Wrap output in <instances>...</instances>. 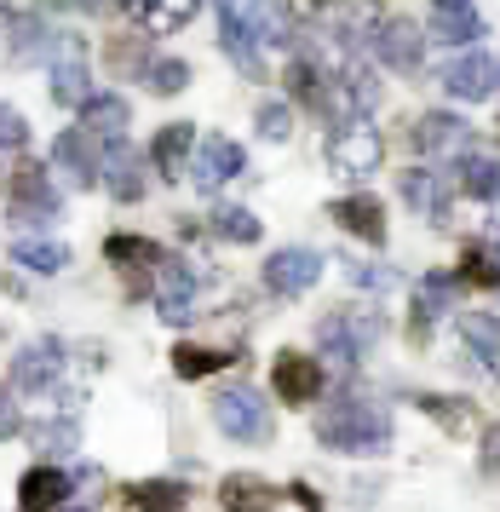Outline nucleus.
Returning <instances> with one entry per match:
<instances>
[{
  "label": "nucleus",
  "mask_w": 500,
  "mask_h": 512,
  "mask_svg": "<svg viewBox=\"0 0 500 512\" xmlns=\"http://www.w3.org/2000/svg\"><path fill=\"white\" fill-rule=\"evenodd\" d=\"M317 438L340 455H380L391 449V415L374 397H334L317 415Z\"/></svg>",
  "instance_id": "obj_1"
},
{
  "label": "nucleus",
  "mask_w": 500,
  "mask_h": 512,
  "mask_svg": "<svg viewBox=\"0 0 500 512\" xmlns=\"http://www.w3.org/2000/svg\"><path fill=\"white\" fill-rule=\"evenodd\" d=\"M380 334H386V323H380L374 311H334V317H322V323H317V346L328 351L334 363L351 369V363L380 340Z\"/></svg>",
  "instance_id": "obj_2"
},
{
  "label": "nucleus",
  "mask_w": 500,
  "mask_h": 512,
  "mask_svg": "<svg viewBox=\"0 0 500 512\" xmlns=\"http://www.w3.org/2000/svg\"><path fill=\"white\" fill-rule=\"evenodd\" d=\"M213 420H219V432L236 438V443L271 438V409H265V397L253 392V386H225V392L213 397Z\"/></svg>",
  "instance_id": "obj_3"
},
{
  "label": "nucleus",
  "mask_w": 500,
  "mask_h": 512,
  "mask_svg": "<svg viewBox=\"0 0 500 512\" xmlns=\"http://www.w3.org/2000/svg\"><path fill=\"white\" fill-rule=\"evenodd\" d=\"M380 156H386V139L368 121H345V127H334V139H328V167L340 179H368L380 167Z\"/></svg>",
  "instance_id": "obj_4"
},
{
  "label": "nucleus",
  "mask_w": 500,
  "mask_h": 512,
  "mask_svg": "<svg viewBox=\"0 0 500 512\" xmlns=\"http://www.w3.org/2000/svg\"><path fill=\"white\" fill-rule=\"evenodd\" d=\"M58 213H64V196L52 185V173L41 162H23L12 173V219L18 225H52Z\"/></svg>",
  "instance_id": "obj_5"
},
{
  "label": "nucleus",
  "mask_w": 500,
  "mask_h": 512,
  "mask_svg": "<svg viewBox=\"0 0 500 512\" xmlns=\"http://www.w3.org/2000/svg\"><path fill=\"white\" fill-rule=\"evenodd\" d=\"M322 265H328V259H322L317 248H276V254L265 259V288L282 294V300H299V294L317 288Z\"/></svg>",
  "instance_id": "obj_6"
},
{
  "label": "nucleus",
  "mask_w": 500,
  "mask_h": 512,
  "mask_svg": "<svg viewBox=\"0 0 500 512\" xmlns=\"http://www.w3.org/2000/svg\"><path fill=\"white\" fill-rule=\"evenodd\" d=\"M219 47L236 70L248 75V81H265V58H259V35H253L248 12L236 6V0H219Z\"/></svg>",
  "instance_id": "obj_7"
},
{
  "label": "nucleus",
  "mask_w": 500,
  "mask_h": 512,
  "mask_svg": "<svg viewBox=\"0 0 500 512\" xmlns=\"http://www.w3.org/2000/svg\"><path fill=\"white\" fill-rule=\"evenodd\" d=\"M156 311L161 323H190L196 317V271L184 259H156Z\"/></svg>",
  "instance_id": "obj_8"
},
{
  "label": "nucleus",
  "mask_w": 500,
  "mask_h": 512,
  "mask_svg": "<svg viewBox=\"0 0 500 512\" xmlns=\"http://www.w3.org/2000/svg\"><path fill=\"white\" fill-rule=\"evenodd\" d=\"M495 87H500V64L489 52H460L443 70V93L460 98V104H483V98H495Z\"/></svg>",
  "instance_id": "obj_9"
},
{
  "label": "nucleus",
  "mask_w": 500,
  "mask_h": 512,
  "mask_svg": "<svg viewBox=\"0 0 500 512\" xmlns=\"http://www.w3.org/2000/svg\"><path fill=\"white\" fill-rule=\"evenodd\" d=\"M64 374V340H29L12 357V386L18 392H52Z\"/></svg>",
  "instance_id": "obj_10"
},
{
  "label": "nucleus",
  "mask_w": 500,
  "mask_h": 512,
  "mask_svg": "<svg viewBox=\"0 0 500 512\" xmlns=\"http://www.w3.org/2000/svg\"><path fill=\"white\" fill-rule=\"evenodd\" d=\"M52 98L69 104V110H81L92 98V75H87V52L75 35H58V52H52Z\"/></svg>",
  "instance_id": "obj_11"
},
{
  "label": "nucleus",
  "mask_w": 500,
  "mask_h": 512,
  "mask_svg": "<svg viewBox=\"0 0 500 512\" xmlns=\"http://www.w3.org/2000/svg\"><path fill=\"white\" fill-rule=\"evenodd\" d=\"M271 386L282 403H294V409H305V403H317L322 397V363L317 357H305V351H282L271 369Z\"/></svg>",
  "instance_id": "obj_12"
},
{
  "label": "nucleus",
  "mask_w": 500,
  "mask_h": 512,
  "mask_svg": "<svg viewBox=\"0 0 500 512\" xmlns=\"http://www.w3.org/2000/svg\"><path fill=\"white\" fill-rule=\"evenodd\" d=\"M248 167V156H242V144L236 139H202L196 144V162H190V179H196V190H219V185H230L236 173Z\"/></svg>",
  "instance_id": "obj_13"
},
{
  "label": "nucleus",
  "mask_w": 500,
  "mask_h": 512,
  "mask_svg": "<svg viewBox=\"0 0 500 512\" xmlns=\"http://www.w3.org/2000/svg\"><path fill=\"white\" fill-rule=\"evenodd\" d=\"M368 47L386 58L391 70H420V52H426V35H420V24H409V18H386V24L368 29Z\"/></svg>",
  "instance_id": "obj_14"
},
{
  "label": "nucleus",
  "mask_w": 500,
  "mask_h": 512,
  "mask_svg": "<svg viewBox=\"0 0 500 512\" xmlns=\"http://www.w3.org/2000/svg\"><path fill=\"white\" fill-rule=\"evenodd\" d=\"M98 179H104V190H110L115 202H138V196H144V162H138L133 144H121V139L104 144V156H98Z\"/></svg>",
  "instance_id": "obj_15"
},
{
  "label": "nucleus",
  "mask_w": 500,
  "mask_h": 512,
  "mask_svg": "<svg viewBox=\"0 0 500 512\" xmlns=\"http://www.w3.org/2000/svg\"><path fill=\"white\" fill-rule=\"evenodd\" d=\"M403 202H409L420 219L443 225V219H449V179L432 173V167H409V173H403Z\"/></svg>",
  "instance_id": "obj_16"
},
{
  "label": "nucleus",
  "mask_w": 500,
  "mask_h": 512,
  "mask_svg": "<svg viewBox=\"0 0 500 512\" xmlns=\"http://www.w3.org/2000/svg\"><path fill=\"white\" fill-rule=\"evenodd\" d=\"M414 150H426V156H460L466 150V121L449 116V110H426V116L414 121Z\"/></svg>",
  "instance_id": "obj_17"
},
{
  "label": "nucleus",
  "mask_w": 500,
  "mask_h": 512,
  "mask_svg": "<svg viewBox=\"0 0 500 512\" xmlns=\"http://www.w3.org/2000/svg\"><path fill=\"white\" fill-rule=\"evenodd\" d=\"M69 489H75L69 472H58V466H29L23 484H18V507L23 512H58Z\"/></svg>",
  "instance_id": "obj_18"
},
{
  "label": "nucleus",
  "mask_w": 500,
  "mask_h": 512,
  "mask_svg": "<svg viewBox=\"0 0 500 512\" xmlns=\"http://www.w3.org/2000/svg\"><path fill=\"white\" fill-rule=\"evenodd\" d=\"M328 219H334V225H345L351 236L374 242V248L386 242V208H380L374 196H340V202L328 208Z\"/></svg>",
  "instance_id": "obj_19"
},
{
  "label": "nucleus",
  "mask_w": 500,
  "mask_h": 512,
  "mask_svg": "<svg viewBox=\"0 0 500 512\" xmlns=\"http://www.w3.org/2000/svg\"><path fill=\"white\" fill-rule=\"evenodd\" d=\"M127 121H133V110H127V98L121 93H92L87 104H81V133L87 139H121L127 133Z\"/></svg>",
  "instance_id": "obj_20"
},
{
  "label": "nucleus",
  "mask_w": 500,
  "mask_h": 512,
  "mask_svg": "<svg viewBox=\"0 0 500 512\" xmlns=\"http://www.w3.org/2000/svg\"><path fill=\"white\" fill-rule=\"evenodd\" d=\"M219 507L225 512H271L276 484H265L259 472H230L225 484H219Z\"/></svg>",
  "instance_id": "obj_21"
},
{
  "label": "nucleus",
  "mask_w": 500,
  "mask_h": 512,
  "mask_svg": "<svg viewBox=\"0 0 500 512\" xmlns=\"http://www.w3.org/2000/svg\"><path fill=\"white\" fill-rule=\"evenodd\" d=\"M455 300H460V277H449V271L420 277V288H414V334L426 323H437L443 311H455Z\"/></svg>",
  "instance_id": "obj_22"
},
{
  "label": "nucleus",
  "mask_w": 500,
  "mask_h": 512,
  "mask_svg": "<svg viewBox=\"0 0 500 512\" xmlns=\"http://www.w3.org/2000/svg\"><path fill=\"white\" fill-rule=\"evenodd\" d=\"M190 144H196V127L190 121H167L156 133V144H150V162H156L161 179H179L184 162H190Z\"/></svg>",
  "instance_id": "obj_23"
},
{
  "label": "nucleus",
  "mask_w": 500,
  "mask_h": 512,
  "mask_svg": "<svg viewBox=\"0 0 500 512\" xmlns=\"http://www.w3.org/2000/svg\"><path fill=\"white\" fill-rule=\"evenodd\" d=\"M52 162L64 167L75 185L87 190L98 185V156H92V139L81 133V127H69V133H58V144H52Z\"/></svg>",
  "instance_id": "obj_24"
},
{
  "label": "nucleus",
  "mask_w": 500,
  "mask_h": 512,
  "mask_svg": "<svg viewBox=\"0 0 500 512\" xmlns=\"http://www.w3.org/2000/svg\"><path fill=\"white\" fill-rule=\"evenodd\" d=\"M248 24L259 47H288L294 41V6L288 0H248Z\"/></svg>",
  "instance_id": "obj_25"
},
{
  "label": "nucleus",
  "mask_w": 500,
  "mask_h": 512,
  "mask_svg": "<svg viewBox=\"0 0 500 512\" xmlns=\"http://www.w3.org/2000/svg\"><path fill=\"white\" fill-rule=\"evenodd\" d=\"M196 12H202V0H133L138 29H150V35H173V29H184Z\"/></svg>",
  "instance_id": "obj_26"
},
{
  "label": "nucleus",
  "mask_w": 500,
  "mask_h": 512,
  "mask_svg": "<svg viewBox=\"0 0 500 512\" xmlns=\"http://www.w3.org/2000/svg\"><path fill=\"white\" fill-rule=\"evenodd\" d=\"M460 340L472 346V357H478L483 369H500V317L495 311H466L460 317Z\"/></svg>",
  "instance_id": "obj_27"
},
{
  "label": "nucleus",
  "mask_w": 500,
  "mask_h": 512,
  "mask_svg": "<svg viewBox=\"0 0 500 512\" xmlns=\"http://www.w3.org/2000/svg\"><path fill=\"white\" fill-rule=\"evenodd\" d=\"M432 35L437 41H449V47H472V41L483 35V18L472 12V0H466V6H437Z\"/></svg>",
  "instance_id": "obj_28"
},
{
  "label": "nucleus",
  "mask_w": 500,
  "mask_h": 512,
  "mask_svg": "<svg viewBox=\"0 0 500 512\" xmlns=\"http://www.w3.org/2000/svg\"><path fill=\"white\" fill-rule=\"evenodd\" d=\"M12 265L35 271V277H58V271H69V248L64 242H35V236H23L18 248H12Z\"/></svg>",
  "instance_id": "obj_29"
},
{
  "label": "nucleus",
  "mask_w": 500,
  "mask_h": 512,
  "mask_svg": "<svg viewBox=\"0 0 500 512\" xmlns=\"http://www.w3.org/2000/svg\"><path fill=\"white\" fill-rule=\"evenodd\" d=\"M121 501H127L133 512H184V489L167 484V478H150V484L121 489Z\"/></svg>",
  "instance_id": "obj_30"
},
{
  "label": "nucleus",
  "mask_w": 500,
  "mask_h": 512,
  "mask_svg": "<svg viewBox=\"0 0 500 512\" xmlns=\"http://www.w3.org/2000/svg\"><path fill=\"white\" fill-rule=\"evenodd\" d=\"M29 443H35V449H46V455H69V449H81V426H75L69 415L35 420V426H29Z\"/></svg>",
  "instance_id": "obj_31"
},
{
  "label": "nucleus",
  "mask_w": 500,
  "mask_h": 512,
  "mask_svg": "<svg viewBox=\"0 0 500 512\" xmlns=\"http://www.w3.org/2000/svg\"><path fill=\"white\" fill-rule=\"evenodd\" d=\"M225 363H236L230 351H207V346H179V351H173V374H184V380H202V374H219Z\"/></svg>",
  "instance_id": "obj_32"
},
{
  "label": "nucleus",
  "mask_w": 500,
  "mask_h": 512,
  "mask_svg": "<svg viewBox=\"0 0 500 512\" xmlns=\"http://www.w3.org/2000/svg\"><path fill=\"white\" fill-rule=\"evenodd\" d=\"M460 190H466V196H500V162L466 156V162H460Z\"/></svg>",
  "instance_id": "obj_33"
},
{
  "label": "nucleus",
  "mask_w": 500,
  "mask_h": 512,
  "mask_svg": "<svg viewBox=\"0 0 500 512\" xmlns=\"http://www.w3.org/2000/svg\"><path fill=\"white\" fill-rule=\"evenodd\" d=\"M420 409L443 426V432H466L472 426V403H460V397H443V392H426L420 397Z\"/></svg>",
  "instance_id": "obj_34"
},
{
  "label": "nucleus",
  "mask_w": 500,
  "mask_h": 512,
  "mask_svg": "<svg viewBox=\"0 0 500 512\" xmlns=\"http://www.w3.org/2000/svg\"><path fill=\"white\" fill-rule=\"evenodd\" d=\"M104 259L127 271V265H156L161 248L156 242H144V236H110V242H104Z\"/></svg>",
  "instance_id": "obj_35"
},
{
  "label": "nucleus",
  "mask_w": 500,
  "mask_h": 512,
  "mask_svg": "<svg viewBox=\"0 0 500 512\" xmlns=\"http://www.w3.org/2000/svg\"><path fill=\"white\" fill-rule=\"evenodd\" d=\"M259 219H253L248 208H219L213 213V236H225V242H259Z\"/></svg>",
  "instance_id": "obj_36"
},
{
  "label": "nucleus",
  "mask_w": 500,
  "mask_h": 512,
  "mask_svg": "<svg viewBox=\"0 0 500 512\" xmlns=\"http://www.w3.org/2000/svg\"><path fill=\"white\" fill-rule=\"evenodd\" d=\"M12 52H18V58H52V52H58V29L18 24L12 29Z\"/></svg>",
  "instance_id": "obj_37"
},
{
  "label": "nucleus",
  "mask_w": 500,
  "mask_h": 512,
  "mask_svg": "<svg viewBox=\"0 0 500 512\" xmlns=\"http://www.w3.org/2000/svg\"><path fill=\"white\" fill-rule=\"evenodd\" d=\"M144 81H150V93H184V87H190V64H184V58H156V64H150V70H144Z\"/></svg>",
  "instance_id": "obj_38"
},
{
  "label": "nucleus",
  "mask_w": 500,
  "mask_h": 512,
  "mask_svg": "<svg viewBox=\"0 0 500 512\" xmlns=\"http://www.w3.org/2000/svg\"><path fill=\"white\" fill-rule=\"evenodd\" d=\"M460 277L478 282V288H500V259L489 254V248H478V242H472V248L460 254Z\"/></svg>",
  "instance_id": "obj_39"
},
{
  "label": "nucleus",
  "mask_w": 500,
  "mask_h": 512,
  "mask_svg": "<svg viewBox=\"0 0 500 512\" xmlns=\"http://www.w3.org/2000/svg\"><path fill=\"white\" fill-rule=\"evenodd\" d=\"M288 133H294V110H288V104H259V139H271V144H282L288 139Z\"/></svg>",
  "instance_id": "obj_40"
},
{
  "label": "nucleus",
  "mask_w": 500,
  "mask_h": 512,
  "mask_svg": "<svg viewBox=\"0 0 500 512\" xmlns=\"http://www.w3.org/2000/svg\"><path fill=\"white\" fill-rule=\"evenodd\" d=\"M23 144H29V121H23V110L0 104V150H23Z\"/></svg>",
  "instance_id": "obj_41"
},
{
  "label": "nucleus",
  "mask_w": 500,
  "mask_h": 512,
  "mask_svg": "<svg viewBox=\"0 0 500 512\" xmlns=\"http://www.w3.org/2000/svg\"><path fill=\"white\" fill-rule=\"evenodd\" d=\"M351 282H357V288H374V294H386V288H397V271H386V265H351Z\"/></svg>",
  "instance_id": "obj_42"
},
{
  "label": "nucleus",
  "mask_w": 500,
  "mask_h": 512,
  "mask_svg": "<svg viewBox=\"0 0 500 512\" xmlns=\"http://www.w3.org/2000/svg\"><path fill=\"white\" fill-rule=\"evenodd\" d=\"M483 472H495L500 478V420L483 432Z\"/></svg>",
  "instance_id": "obj_43"
},
{
  "label": "nucleus",
  "mask_w": 500,
  "mask_h": 512,
  "mask_svg": "<svg viewBox=\"0 0 500 512\" xmlns=\"http://www.w3.org/2000/svg\"><path fill=\"white\" fill-rule=\"evenodd\" d=\"M18 432V403H12V392L0 386V438H12Z\"/></svg>",
  "instance_id": "obj_44"
},
{
  "label": "nucleus",
  "mask_w": 500,
  "mask_h": 512,
  "mask_svg": "<svg viewBox=\"0 0 500 512\" xmlns=\"http://www.w3.org/2000/svg\"><path fill=\"white\" fill-rule=\"evenodd\" d=\"M288 495H294V501H299L305 512H322V501H317V489H311V484H294Z\"/></svg>",
  "instance_id": "obj_45"
},
{
  "label": "nucleus",
  "mask_w": 500,
  "mask_h": 512,
  "mask_svg": "<svg viewBox=\"0 0 500 512\" xmlns=\"http://www.w3.org/2000/svg\"><path fill=\"white\" fill-rule=\"evenodd\" d=\"M432 6H466V0H432Z\"/></svg>",
  "instance_id": "obj_46"
},
{
  "label": "nucleus",
  "mask_w": 500,
  "mask_h": 512,
  "mask_svg": "<svg viewBox=\"0 0 500 512\" xmlns=\"http://www.w3.org/2000/svg\"><path fill=\"white\" fill-rule=\"evenodd\" d=\"M58 512H92V507H58Z\"/></svg>",
  "instance_id": "obj_47"
},
{
  "label": "nucleus",
  "mask_w": 500,
  "mask_h": 512,
  "mask_svg": "<svg viewBox=\"0 0 500 512\" xmlns=\"http://www.w3.org/2000/svg\"><path fill=\"white\" fill-rule=\"evenodd\" d=\"M6 6H12V0H0V12H6Z\"/></svg>",
  "instance_id": "obj_48"
}]
</instances>
